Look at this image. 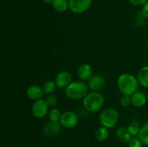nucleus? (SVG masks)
I'll return each instance as SVG.
<instances>
[{"label": "nucleus", "instance_id": "f257e3e1", "mask_svg": "<svg viewBox=\"0 0 148 147\" xmlns=\"http://www.w3.org/2000/svg\"><path fill=\"white\" fill-rule=\"evenodd\" d=\"M117 85L119 90L122 95L131 96L137 92L140 84L137 77L131 74L124 73L119 76Z\"/></svg>", "mask_w": 148, "mask_h": 147}, {"label": "nucleus", "instance_id": "f03ea898", "mask_svg": "<svg viewBox=\"0 0 148 147\" xmlns=\"http://www.w3.org/2000/svg\"><path fill=\"white\" fill-rule=\"evenodd\" d=\"M89 87L88 84L82 80L72 82L64 89V94L70 99H84L88 95Z\"/></svg>", "mask_w": 148, "mask_h": 147}, {"label": "nucleus", "instance_id": "7ed1b4c3", "mask_svg": "<svg viewBox=\"0 0 148 147\" xmlns=\"http://www.w3.org/2000/svg\"><path fill=\"white\" fill-rule=\"evenodd\" d=\"M104 102L105 99L101 92L92 91L83 99V107L88 112H95L103 108Z\"/></svg>", "mask_w": 148, "mask_h": 147}, {"label": "nucleus", "instance_id": "20e7f679", "mask_svg": "<svg viewBox=\"0 0 148 147\" xmlns=\"http://www.w3.org/2000/svg\"><path fill=\"white\" fill-rule=\"evenodd\" d=\"M119 115L116 110L112 108L104 109L99 115V122L102 126L112 128L118 123Z\"/></svg>", "mask_w": 148, "mask_h": 147}, {"label": "nucleus", "instance_id": "39448f33", "mask_svg": "<svg viewBox=\"0 0 148 147\" xmlns=\"http://www.w3.org/2000/svg\"><path fill=\"white\" fill-rule=\"evenodd\" d=\"M59 122L62 126L66 128H72L77 126L79 122V117L76 112L71 110L62 112Z\"/></svg>", "mask_w": 148, "mask_h": 147}, {"label": "nucleus", "instance_id": "423d86ee", "mask_svg": "<svg viewBox=\"0 0 148 147\" xmlns=\"http://www.w3.org/2000/svg\"><path fill=\"white\" fill-rule=\"evenodd\" d=\"M92 0H69V8L73 13L82 14L91 7Z\"/></svg>", "mask_w": 148, "mask_h": 147}, {"label": "nucleus", "instance_id": "0eeeda50", "mask_svg": "<svg viewBox=\"0 0 148 147\" xmlns=\"http://www.w3.org/2000/svg\"><path fill=\"white\" fill-rule=\"evenodd\" d=\"M49 105L43 99L34 101L32 105V113L36 118L41 119L49 114Z\"/></svg>", "mask_w": 148, "mask_h": 147}, {"label": "nucleus", "instance_id": "6e6552de", "mask_svg": "<svg viewBox=\"0 0 148 147\" xmlns=\"http://www.w3.org/2000/svg\"><path fill=\"white\" fill-rule=\"evenodd\" d=\"M106 84V80L101 74H94L88 80V86L92 92H98L102 89Z\"/></svg>", "mask_w": 148, "mask_h": 147}, {"label": "nucleus", "instance_id": "1a4fd4ad", "mask_svg": "<svg viewBox=\"0 0 148 147\" xmlns=\"http://www.w3.org/2000/svg\"><path fill=\"white\" fill-rule=\"evenodd\" d=\"M54 81L58 88L65 89L72 82V74L67 71H61L56 74Z\"/></svg>", "mask_w": 148, "mask_h": 147}, {"label": "nucleus", "instance_id": "9d476101", "mask_svg": "<svg viewBox=\"0 0 148 147\" xmlns=\"http://www.w3.org/2000/svg\"><path fill=\"white\" fill-rule=\"evenodd\" d=\"M62 131V125L59 122H52L49 121L43 128V133L49 137L55 136L58 135Z\"/></svg>", "mask_w": 148, "mask_h": 147}, {"label": "nucleus", "instance_id": "9b49d317", "mask_svg": "<svg viewBox=\"0 0 148 147\" xmlns=\"http://www.w3.org/2000/svg\"><path fill=\"white\" fill-rule=\"evenodd\" d=\"M26 95L29 99L32 100H38L43 98L44 95L43 89L40 86L36 84H32L26 89Z\"/></svg>", "mask_w": 148, "mask_h": 147}, {"label": "nucleus", "instance_id": "f8f14e48", "mask_svg": "<svg viewBox=\"0 0 148 147\" xmlns=\"http://www.w3.org/2000/svg\"><path fill=\"white\" fill-rule=\"evenodd\" d=\"M147 100V95L141 91H137L131 95L132 105L135 108H142L146 104Z\"/></svg>", "mask_w": 148, "mask_h": 147}, {"label": "nucleus", "instance_id": "ddd939ff", "mask_svg": "<svg viewBox=\"0 0 148 147\" xmlns=\"http://www.w3.org/2000/svg\"><path fill=\"white\" fill-rule=\"evenodd\" d=\"M77 74L80 80L85 82L92 76V69L90 65L83 63L79 66L77 71Z\"/></svg>", "mask_w": 148, "mask_h": 147}, {"label": "nucleus", "instance_id": "4468645a", "mask_svg": "<svg viewBox=\"0 0 148 147\" xmlns=\"http://www.w3.org/2000/svg\"><path fill=\"white\" fill-rule=\"evenodd\" d=\"M137 79L142 86L148 88V66H145L139 70Z\"/></svg>", "mask_w": 148, "mask_h": 147}, {"label": "nucleus", "instance_id": "2eb2a0df", "mask_svg": "<svg viewBox=\"0 0 148 147\" xmlns=\"http://www.w3.org/2000/svg\"><path fill=\"white\" fill-rule=\"evenodd\" d=\"M117 138L125 143H130L133 138V136L129 133L128 128L126 127H120L116 131Z\"/></svg>", "mask_w": 148, "mask_h": 147}, {"label": "nucleus", "instance_id": "dca6fc26", "mask_svg": "<svg viewBox=\"0 0 148 147\" xmlns=\"http://www.w3.org/2000/svg\"><path fill=\"white\" fill-rule=\"evenodd\" d=\"M52 7L58 12H65L69 10V0H53Z\"/></svg>", "mask_w": 148, "mask_h": 147}, {"label": "nucleus", "instance_id": "f3484780", "mask_svg": "<svg viewBox=\"0 0 148 147\" xmlns=\"http://www.w3.org/2000/svg\"><path fill=\"white\" fill-rule=\"evenodd\" d=\"M109 134L110 133L108 128L101 126L95 131L94 135H95V138L97 141L103 142V141H106L108 139V137H109Z\"/></svg>", "mask_w": 148, "mask_h": 147}, {"label": "nucleus", "instance_id": "a211bd4d", "mask_svg": "<svg viewBox=\"0 0 148 147\" xmlns=\"http://www.w3.org/2000/svg\"><path fill=\"white\" fill-rule=\"evenodd\" d=\"M57 88L55 81L52 80H48L43 83V86H42V89H43L44 95H51L55 92L56 89Z\"/></svg>", "mask_w": 148, "mask_h": 147}, {"label": "nucleus", "instance_id": "6ab92c4d", "mask_svg": "<svg viewBox=\"0 0 148 147\" xmlns=\"http://www.w3.org/2000/svg\"><path fill=\"white\" fill-rule=\"evenodd\" d=\"M138 138L141 140L143 144L148 146V121H147L140 128V131L138 134Z\"/></svg>", "mask_w": 148, "mask_h": 147}, {"label": "nucleus", "instance_id": "aec40b11", "mask_svg": "<svg viewBox=\"0 0 148 147\" xmlns=\"http://www.w3.org/2000/svg\"><path fill=\"white\" fill-rule=\"evenodd\" d=\"M62 114L61 111L58 108H52L49 110L48 114L49 120L52 122H59Z\"/></svg>", "mask_w": 148, "mask_h": 147}, {"label": "nucleus", "instance_id": "412c9836", "mask_svg": "<svg viewBox=\"0 0 148 147\" xmlns=\"http://www.w3.org/2000/svg\"><path fill=\"white\" fill-rule=\"evenodd\" d=\"M128 128V131L132 136H135V135H138L139 132L140 131V126L139 123L136 121L132 122L130 125L127 127Z\"/></svg>", "mask_w": 148, "mask_h": 147}, {"label": "nucleus", "instance_id": "4be33fe9", "mask_svg": "<svg viewBox=\"0 0 148 147\" xmlns=\"http://www.w3.org/2000/svg\"><path fill=\"white\" fill-rule=\"evenodd\" d=\"M45 100H46V103L48 104L49 107H54L58 103L57 97L55 95H53V94L48 95Z\"/></svg>", "mask_w": 148, "mask_h": 147}, {"label": "nucleus", "instance_id": "5701e85b", "mask_svg": "<svg viewBox=\"0 0 148 147\" xmlns=\"http://www.w3.org/2000/svg\"><path fill=\"white\" fill-rule=\"evenodd\" d=\"M120 105L124 108H127L132 105V101H131V96L126 95H122L119 99Z\"/></svg>", "mask_w": 148, "mask_h": 147}, {"label": "nucleus", "instance_id": "b1692460", "mask_svg": "<svg viewBox=\"0 0 148 147\" xmlns=\"http://www.w3.org/2000/svg\"><path fill=\"white\" fill-rule=\"evenodd\" d=\"M143 142L139 138H133L129 143V147H143Z\"/></svg>", "mask_w": 148, "mask_h": 147}, {"label": "nucleus", "instance_id": "393cba45", "mask_svg": "<svg viewBox=\"0 0 148 147\" xmlns=\"http://www.w3.org/2000/svg\"><path fill=\"white\" fill-rule=\"evenodd\" d=\"M129 1L134 6H143L147 3L148 0H129Z\"/></svg>", "mask_w": 148, "mask_h": 147}, {"label": "nucleus", "instance_id": "a878e982", "mask_svg": "<svg viewBox=\"0 0 148 147\" xmlns=\"http://www.w3.org/2000/svg\"><path fill=\"white\" fill-rule=\"evenodd\" d=\"M142 14L145 18L148 19V1L143 6V10H142Z\"/></svg>", "mask_w": 148, "mask_h": 147}, {"label": "nucleus", "instance_id": "bb28decb", "mask_svg": "<svg viewBox=\"0 0 148 147\" xmlns=\"http://www.w3.org/2000/svg\"><path fill=\"white\" fill-rule=\"evenodd\" d=\"M45 4H52V2H53V0H43Z\"/></svg>", "mask_w": 148, "mask_h": 147}, {"label": "nucleus", "instance_id": "cd10ccee", "mask_svg": "<svg viewBox=\"0 0 148 147\" xmlns=\"http://www.w3.org/2000/svg\"><path fill=\"white\" fill-rule=\"evenodd\" d=\"M147 46H148V38H147Z\"/></svg>", "mask_w": 148, "mask_h": 147}, {"label": "nucleus", "instance_id": "c85d7f7f", "mask_svg": "<svg viewBox=\"0 0 148 147\" xmlns=\"http://www.w3.org/2000/svg\"><path fill=\"white\" fill-rule=\"evenodd\" d=\"M147 100H148V93H147Z\"/></svg>", "mask_w": 148, "mask_h": 147}]
</instances>
